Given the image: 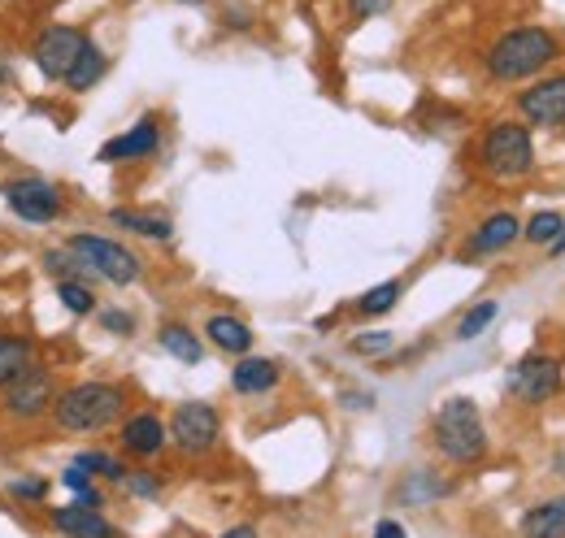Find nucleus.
<instances>
[{
  "mask_svg": "<svg viewBox=\"0 0 565 538\" xmlns=\"http://www.w3.org/2000/svg\"><path fill=\"white\" fill-rule=\"evenodd\" d=\"M71 465H78V470L92 473V477H109V482H122V477H127V465H122L114 452H105V448H87V452H78Z\"/></svg>",
  "mask_w": 565,
  "mask_h": 538,
  "instance_id": "25",
  "label": "nucleus"
},
{
  "mask_svg": "<svg viewBox=\"0 0 565 538\" xmlns=\"http://www.w3.org/2000/svg\"><path fill=\"white\" fill-rule=\"evenodd\" d=\"M518 217L513 213H492L475 235H470V248H466V257H495V252H504L509 244H518Z\"/></svg>",
  "mask_w": 565,
  "mask_h": 538,
  "instance_id": "16",
  "label": "nucleus"
},
{
  "mask_svg": "<svg viewBox=\"0 0 565 538\" xmlns=\"http://www.w3.org/2000/svg\"><path fill=\"white\" fill-rule=\"evenodd\" d=\"M74 257L83 261V269L92 273V282H114V287H136L143 278V261L118 239L96 235V230H74L66 239Z\"/></svg>",
  "mask_w": 565,
  "mask_h": 538,
  "instance_id": "4",
  "label": "nucleus"
},
{
  "mask_svg": "<svg viewBox=\"0 0 565 538\" xmlns=\"http://www.w3.org/2000/svg\"><path fill=\"white\" fill-rule=\"evenodd\" d=\"M109 74V57H105V49L96 44V40H87L83 44V53L74 57V66L66 69V78H62V87L74 92V96H87L92 87H100V78Z\"/></svg>",
  "mask_w": 565,
  "mask_h": 538,
  "instance_id": "17",
  "label": "nucleus"
},
{
  "mask_svg": "<svg viewBox=\"0 0 565 538\" xmlns=\"http://www.w3.org/2000/svg\"><path fill=\"white\" fill-rule=\"evenodd\" d=\"M279 365L270 356H239V365L231 369V387L235 396H266L279 387Z\"/></svg>",
  "mask_w": 565,
  "mask_h": 538,
  "instance_id": "14",
  "label": "nucleus"
},
{
  "mask_svg": "<svg viewBox=\"0 0 565 538\" xmlns=\"http://www.w3.org/2000/svg\"><path fill=\"white\" fill-rule=\"evenodd\" d=\"M122 482H127V491L136 499H157L161 495V477H152V473H127Z\"/></svg>",
  "mask_w": 565,
  "mask_h": 538,
  "instance_id": "33",
  "label": "nucleus"
},
{
  "mask_svg": "<svg viewBox=\"0 0 565 538\" xmlns=\"http://www.w3.org/2000/svg\"><path fill=\"white\" fill-rule=\"evenodd\" d=\"M35 365V347L22 335H0V387H9L22 369Z\"/></svg>",
  "mask_w": 565,
  "mask_h": 538,
  "instance_id": "22",
  "label": "nucleus"
},
{
  "mask_svg": "<svg viewBox=\"0 0 565 538\" xmlns=\"http://www.w3.org/2000/svg\"><path fill=\"white\" fill-rule=\"evenodd\" d=\"M374 538H405V526H401V521H392V517H383V521L374 526Z\"/></svg>",
  "mask_w": 565,
  "mask_h": 538,
  "instance_id": "35",
  "label": "nucleus"
},
{
  "mask_svg": "<svg viewBox=\"0 0 565 538\" xmlns=\"http://www.w3.org/2000/svg\"><path fill=\"white\" fill-rule=\"evenodd\" d=\"M217 434H222V417H217V408L205 400L179 404L174 417H170V439H174L183 452H192V456L210 452L213 443H217Z\"/></svg>",
  "mask_w": 565,
  "mask_h": 538,
  "instance_id": "9",
  "label": "nucleus"
},
{
  "mask_svg": "<svg viewBox=\"0 0 565 538\" xmlns=\"http://www.w3.org/2000/svg\"><path fill=\"white\" fill-rule=\"evenodd\" d=\"M535 161V143L531 131L518 122H495L492 131L483 134V170L492 179H522Z\"/></svg>",
  "mask_w": 565,
  "mask_h": 538,
  "instance_id": "7",
  "label": "nucleus"
},
{
  "mask_svg": "<svg viewBox=\"0 0 565 538\" xmlns=\"http://www.w3.org/2000/svg\"><path fill=\"white\" fill-rule=\"evenodd\" d=\"M518 109L531 127H565V74L526 87L518 96Z\"/></svg>",
  "mask_w": 565,
  "mask_h": 538,
  "instance_id": "11",
  "label": "nucleus"
},
{
  "mask_svg": "<svg viewBox=\"0 0 565 538\" xmlns=\"http://www.w3.org/2000/svg\"><path fill=\"white\" fill-rule=\"evenodd\" d=\"M179 4H205V0H179Z\"/></svg>",
  "mask_w": 565,
  "mask_h": 538,
  "instance_id": "39",
  "label": "nucleus"
},
{
  "mask_svg": "<svg viewBox=\"0 0 565 538\" xmlns=\"http://www.w3.org/2000/svg\"><path fill=\"white\" fill-rule=\"evenodd\" d=\"M49 491H53V482H49V477H31V473H18V477H9V495H13V499H26V504H44V499H49Z\"/></svg>",
  "mask_w": 565,
  "mask_h": 538,
  "instance_id": "30",
  "label": "nucleus"
},
{
  "mask_svg": "<svg viewBox=\"0 0 565 538\" xmlns=\"http://www.w3.org/2000/svg\"><path fill=\"white\" fill-rule=\"evenodd\" d=\"M548 252H553V257H562V252H565V222H562V235L548 244Z\"/></svg>",
  "mask_w": 565,
  "mask_h": 538,
  "instance_id": "38",
  "label": "nucleus"
},
{
  "mask_svg": "<svg viewBox=\"0 0 565 538\" xmlns=\"http://www.w3.org/2000/svg\"><path fill=\"white\" fill-rule=\"evenodd\" d=\"M495 313H500V304H495V300H483V304H475V309H470V313L457 322V338H479L495 322Z\"/></svg>",
  "mask_w": 565,
  "mask_h": 538,
  "instance_id": "28",
  "label": "nucleus"
},
{
  "mask_svg": "<svg viewBox=\"0 0 565 538\" xmlns=\"http://www.w3.org/2000/svg\"><path fill=\"white\" fill-rule=\"evenodd\" d=\"M118 443H122L127 456L152 461V456L166 448V421H161V412H152V408L131 412V417L122 421V430H118Z\"/></svg>",
  "mask_w": 565,
  "mask_h": 538,
  "instance_id": "12",
  "label": "nucleus"
},
{
  "mask_svg": "<svg viewBox=\"0 0 565 538\" xmlns=\"http://www.w3.org/2000/svg\"><path fill=\"white\" fill-rule=\"evenodd\" d=\"M392 343H396V338L387 335V331H370V335H356L349 347H353L356 356H387Z\"/></svg>",
  "mask_w": 565,
  "mask_h": 538,
  "instance_id": "32",
  "label": "nucleus"
},
{
  "mask_svg": "<svg viewBox=\"0 0 565 538\" xmlns=\"http://www.w3.org/2000/svg\"><path fill=\"white\" fill-rule=\"evenodd\" d=\"M57 400V383H53V374L44 369V365H31V369H22L9 387H0V408L13 417V421H35V417H44L49 408Z\"/></svg>",
  "mask_w": 565,
  "mask_h": 538,
  "instance_id": "8",
  "label": "nucleus"
},
{
  "mask_svg": "<svg viewBox=\"0 0 565 538\" xmlns=\"http://www.w3.org/2000/svg\"><path fill=\"white\" fill-rule=\"evenodd\" d=\"M401 504H426V499H439V495H448V482L439 477V473H430V470H418V473H409L405 482H401Z\"/></svg>",
  "mask_w": 565,
  "mask_h": 538,
  "instance_id": "23",
  "label": "nucleus"
},
{
  "mask_svg": "<svg viewBox=\"0 0 565 538\" xmlns=\"http://www.w3.org/2000/svg\"><path fill=\"white\" fill-rule=\"evenodd\" d=\"M396 300H401V282L396 278H387V282H379V287H370L361 300H356V318H383V313H392L396 309Z\"/></svg>",
  "mask_w": 565,
  "mask_h": 538,
  "instance_id": "24",
  "label": "nucleus"
},
{
  "mask_svg": "<svg viewBox=\"0 0 565 538\" xmlns=\"http://www.w3.org/2000/svg\"><path fill=\"white\" fill-rule=\"evenodd\" d=\"M522 538H565V495L535 504L522 517Z\"/></svg>",
  "mask_w": 565,
  "mask_h": 538,
  "instance_id": "20",
  "label": "nucleus"
},
{
  "mask_svg": "<svg viewBox=\"0 0 565 538\" xmlns=\"http://www.w3.org/2000/svg\"><path fill=\"white\" fill-rule=\"evenodd\" d=\"M557 57V40L544 26H513L504 31L488 53V74L495 83H522L535 78L540 69Z\"/></svg>",
  "mask_w": 565,
  "mask_h": 538,
  "instance_id": "3",
  "label": "nucleus"
},
{
  "mask_svg": "<svg viewBox=\"0 0 565 538\" xmlns=\"http://www.w3.org/2000/svg\"><path fill=\"white\" fill-rule=\"evenodd\" d=\"M122 417H127V387L105 383V378L71 383L53 400V426L62 434H100V430L118 426Z\"/></svg>",
  "mask_w": 565,
  "mask_h": 538,
  "instance_id": "1",
  "label": "nucleus"
},
{
  "mask_svg": "<svg viewBox=\"0 0 565 538\" xmlns=\"http://www.w3.org/2000/svg\"><path fill=\"white\" fill-rule=\"evenodd\" d=\"M430 439H435L439 456L452 461V465H475V461H483V452H488V430H483L479 404L470 400V396L444 400L439 412H435V421H430Z\"/></svg>",
  "mask_w": 565,
  "mask_h": 538,
  "instance_id": "2",
  "label": "nucleus"
},
{
  "mask_svg": "<svg viewBox=\"0 0 565 538\" xmlns=\"http://www.w3.org/2000/svg\"><path fill=\"white\" fill-rule=\"evenodd\" d=\"M222 538H262V535H257L253 526H235V530H226Z\"/></svg>",
  "mask_w": 565,
  "mask_h": 538,
  "instance_id": "37",
  "label": "nucleus"
},
{
  "mask_svg": "<svg viewBox=\"0 0 565 538\" xmlns=\"http://www.w3.org/2000/svg\"><path fill=\"white\" fill-rule=\"evenodd\" d=\"M562 213H553V208H544V213H535L531 222H526V239L531 244H540V248H548L557 235H562Z\"/></svg>",
  "mask_w": 565,
  "mask_h": 538,
  "instance_id": "29",
  "label": "nucleus"
},
{
  "mask_svg": "<svg viewBox=\"0 0 565 538\" xmlns=\"http://www.w3.org/2000/svg\"><path fill=\"white\" fill-rule=\"evenodd\" d=\"M57 300L71 309L74 318H92L100 304H96V291L92 282H57Z\"/></svg>",
  "mask_w": 565,
  "mask_h": 538,
  "instance_id": "27",
  "label": "nucleus"
},
{
  "mask_svg": "<svg viewBox=\"0 0 565 538\" xmlns=\"http://www.w3.org/2000/svg\"><path fill=\"white\" fill-rule=\"evenodd\" d=\"M349 9H353V18H379V13H387L392 9V0H349Z\"/></svg>",
  "mask_w": 565,
  "mask_h": 538,
  "instance_id": "34",
  "label": "nucleus"
},
{
  "mask_svg": "<svg viewBox=\"0 0 565 538\" xmlns=\"http://www.w3.org/2000/svg\"><path fill=\"white\" fill-rule=\"evenodd\" d=\"M109 222L118 230H131V235H143L152 244H170L174 239V222L157 208H109Z\"/></svg>",
  "mask_w": 565,
  "mask_h": 538,
  "instance_id": "15",
  "label": "nucleus"
},
{
  "mask_svg": "<svg viewBox=\"0 0 565 538\" xmlns=\"http://www.w3.org/2000/svg\"><path fill=\"white\" fill-rule=\"evenodd\" d=\"M62 486L74 495V504H83V508H105V495L96 491V477L83 473L78 465H71V470L62 473Z\"/></svg>",
  "mask_w": 565,
  "mask_h": 538,
  "instance_id": "26",
  "label": "nucleus"
},
{
  "mask_svg": "<svg viewBox=\"0 0 565 538\" xmlns=\"http://www.w3.org/2000/svg\"><path fill=\"white\" fill-rule=\"evenodd\" d=\"M157 343H161L174 361H183V365H201V361H205L201 338H196L192 326H183V322H166V326L157 331Z\"/></svg>",
  "mask_w": 565,
  "mask_h": 538,
  "instance_id": "21",
  "label": "nucleus"
},
{
  "mask_svg": "<svg viewBox=\"0 0 565 538\" xmlns=\"http://www.w3.org/2000/svg\"><path fill=\"white\" fill-rule=\"evenodd\" d=\"M92 318H96V322H100V331H109V335H122V338L136 335V313H131V309L109 304V309H96Z\"/></svg>",
  "mask_w": 565,
  "mask_h": 538,
  "instance_id": "31",
  "label": "nucleus"
},
{
  "mask_svg": "<svg viewBox=\"0 0 565 538\" xmlns=\"http://www.w3.org/2000/svg\"><path fill=\"white\" fill-rule=\"evenodd\" d=\"M13 83V62H9V53L0 49V87H9Z\"/></svg>",
  "mask_w": 565,
  "mask_h": 538,
  "instance_id": "36",
  "label": "nucleus"
},
{
  "mask_svg": "<svg viewBox=\"0 0 565 538\" xmlns=\"http://www.w3.org/2000/svg\"><path fill=\"white\" fill-rule=\"evenodd\" d=\"M161 148V127L157 118H140L136 127H127L122 134H114L105 148H100V161L105 165H118V161H143Z\"/></svg>",
  "mask_w": 565,
  "mask_h": 538,
  "instance_id": "13",
  "label": "nucleus"
},
{
  "mask_svg": "<svg viewBox=\"0 0 565 538\" xmlns=\"http://www.w3.org/2000/svg\"><path fill=\"white\" fill-rule=\"evenodd\" d=\"M92 35L83 31V26H71V22H49V26H40L35 31V40H31V66L40 69L49 83H62L66 78V69L74 66V57L83 53V44H87Z\"/></svg>",
  "mask_w": 565,
  "mask_h": 538,
  "instance_id": "6",
  "label": "nucleus"
},
{
  "mask_svg": "<svg viewBox=\"0 0 565 538\" xmlns=\"http://www.w3.org/2000/svg\"><path fill=\"white\" fill-rule=\"evenodd\" d=\"M509 391L522 404H544L562 391V365L553 356H522L509 369Z\"/></svg>",
  "mask_w": 565,
  "mask_h": 538,
  "instance_id": "10",
  "label": "nucleus"
},
{
  "mask_svg": "<svg viewBox=\"0 0 565 538\" xmlns=\"http://www.w3.org/2000/svg\"><path fill=\"white\" fill-rule=\"evenodd\" d=\"M4 208L26 226H53L66 213V196H62L57 183H49L40 174H26V179L4 183Z\"/></svg>",
  "mask_w": 565,
  "mask_h": 538,
  "instance_id": "5",
  "label": "nucleus"
},
{
  "mask_svg": "<svg viewBox=\"0 0 565 538\" xmlns=\"http://www.w3.org/2000/svg\"><path fill=\"white\" fill-rule=\"evenodd\" d=\"M53 526L66 538H114V526L100 517V508H83V504L53 508Z\"/></svg>",
  "mask_w": 565,
  "mask_h": 538,
  "instance_id": "18",
  "label": "nucleus"
},
{
  "mask_svg": "<svg viewBox=\"0 0 565 538\" xmlns=\"http://www.w3.org/2000/svg\"><path fill=\"white\" fill-rule=\"evenodd\" d=\"M205 335H210L213 347H222L231 356H248V347H253V331L235 313H213L205 322Z\"/></svg>",
  "mask_w": 565,
  "mask_h": 538,
  "instance_id": "19",
  "label": "nucleus"
}]
</instances>
